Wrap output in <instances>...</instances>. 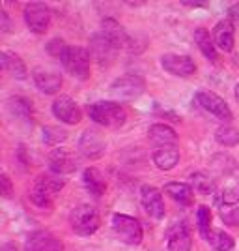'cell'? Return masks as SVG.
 <instances>
[{"label": "cell", "mask_w": 239, "mask_h": 251, "mask_svg": "<svg viewBox=\"0 0 239 251\" xmlns=\"http://www.w3.org/2000/svg\"><path fill=\"white\" fill-rule=\"evenodd\" d=\"M64 186H65V180L60 175H54V173L40 175L30 191V201L42 208H49L54 197L64 189Z\"/></svg>", "instance_id": "obj_1"}, {"label": "cell", "mask_w": 239, "mask_h": 251, "mask_svg": "<svg viewBox=\"0 0 239 251\" xmlns=\"http://www.w3.org/2000/svg\"><path fill=\"white\" fill-rule=\"evenodd\" d=\"M88 116L97 126L110 127V129L122 127L127 122L125 109L116 101H95V103L88 105Z\"/></svg>", "instance_id": "obj_2"}, {"label": "cell", "mask_w": 239, "mask_h": 251, "mask_svg": "<svg viewBox=\"0 0 239 251\" xmlns=\"http://www.w3.org/2000/svg\"><path fill=\"white\" fill-rule=\"evenodd\" d=\"M69 225L79 236H92L101 227V216L92 204H79L69 214Z\"/></svg>", "instance_id": "obj_3"}, {"label": "cell", "mask_w": 239, "mask_h": 251, "mask_svg": "<svg viewBox=\"0 0 239 251\" xmlns=\"http://www.w3.org/2000/svg\"><path fill=\"white\" fill-rule=\"evenodd\" d=\"M90 56L92 54L88 49L79 45H69L60 58V62L73 77H77L79 81H86L90 77Z\"/></svg>", "instance_id": "obj_4"}, {"label": "cell", "mask_w": 239, "mask_h": 251, "mask_svg": "<svg viewBox=\"0 0 239 251\" xmlns=\"http://www.w3.org/2000/svg\"><path fill=\"white\" fill-rule=\"evenodd\" d=\"M112 229L120 236V240L129 244V246H138L142 242V236H144L140 221L133 216H127V214H114L112 216Z\"/></svg>", "instance_id": "obj_5"}, {"label": "cell", "mask_w": 239, "mask_h": 251, "mask_svg": "<svg viewBox=\"0 0 239 251\" xmlns=\"http://www.w3.org/2000/svg\"><path fill=\"white\" fill-rule=\"evenodd\" d=\"M195 101H196L206 113L209 115H213L215 118L218 120H222V122H232V111H230L228 103L217 96L215 92H209V90H198L196 94H195Z\"/></svg>", "instance_id": "obj_6"}, {"label": "cell", "mask_w": 239, "mask_h": 251, "mask_svg": "<svg viewBox=\"0 0 239 251\" xmlns=\"http://www.w3.org/2000/svg\"><path fill=\"white\" fill-rule=\"evenodd\" d=\"M146 90V81L140 75H124L110 84L109 92L122 100H133Z\"/></svg>", "instance_id": "obj_7"}, {"label": "cell", "mask_w": 239, "mask_h": 251, "mask_svg": "<svg viewBox=\"0 0 239 251\" xmlns=\"http://www.w3.org/2000/svg\"><path fill=\"white\" fill-rule=\"evenodd\" d=\"M51 10L45 4H28L24 8V23L34 34H45L51 26Z\"/></svg>", "instance_id": "obj_8"}, {"label": "cell", "mask_w": 239, "mask_h": 251, "mask_svg": "<svg viewBox=\"0 0 239 251\" xmlns=\"http://www.w3.org/2000/svg\"><path fill=\"white\" fill-rule=\"evenodd\" d=\"M101 32H103L105 38L112 43L118 51H120V49H127V51H131L133 38L127 34L124 25H120L114 17H105L103 21H101Z\"/></svg>", "instance_id": "obj_9"}, {"label": "cell", "mask_w": 239, "mask_h": 251, "mask_svg": "<svg viewBox=\"0 0 239 251\" xmlns=\"http://www.w3.org/2000/svg\"><path fill=\"white\" fill-rule=\"evenodd\" d=\"M161 66L165 72H168L170 75H176V77H191L196 72V64L187 54L167 52L161 56Z\"/></svg>", "instance_id": "obj_10"}, {"label": "cell", "mask_w": 239, "mask_h": 251, "mask_svg": "<svg viewBox=\"0 0 239 251\" xmlns=\"http://www.w3.org/2000/svg\"><path fill=\"white\" fill-rule=\"evenodd\" d=\"M52 115L56 116V120H60L64 124L75 126L83 120V111L81 107L75 103L69 96H58L52 103Z\"/></svg>", "instance_id": "obj_11"}, {"label": "cell", "mask_w": 239, "mask_h": 251, "mask_svg": "<svg viewBox=\"0 0 239 251\" xmlns=\"http://www.w3.org/2000/svg\"><path fill=\"white\" fill-rule=\"evenodd\" d=\"M49 167L54 175H69L79 167V157L69 148H54L49 154Z\"/></svg>", "instance_id": "obj_12"}, {"label": "cell", "mask_w": 239, "mask_h": 251, "mask_svg": "<svg viewBox=\"0 0 239 251\" xmlns=\"http://www.w3.org/2000/svg\"><path fill=\"white\" fill-rule=\"evenodd\" d=\"M26 251H64V244L49 230H34L24 242Z\"/></svg>", "instance_id": "obj_13"}, {"label": "cell", "mask_w": 239, "mask_h": 251, "mask_svg": "<svg viewBox=\"0 0 239 251\" xmlns=\"http://www.w3.org/2000/svg\"><path fill=\"white\" fill-rule=\"evenodd\" d=\"M140 202L148 212V216H152L155 220L165 218V199H163V193L155 186H142L140 188Z\"/></svg>", "instance_id": "obj_14"}, {"label": "cell", "mask_w": 239, "mask_h": 251, "mask_svg": "<svg viewBox=\"0 0 239 251\" xmlns=\"http://www.w3.org/2000/svg\"><path fill=\"white\" fill-rule=\"evenodd\" d=\"M32 77H34L36 86L42 90L43 94H56L62 88V77L51 68H43V66L34 68Z\"/></svg>", "instance_id": "obj_15"}, {"label": "cell", "mask_w": 239, "mask_h": 251, "mask_svg": "<svg viewBox=\"0 0 239 251\" xmlns=\"http://www.w3.org/2000/svg\"><path fill=\"white\" fill-rule=\"evenodd\" d=\"M105 148H107V141L95 129H86L79 141V152H83V156L90 159H97L103 156Z\"/></svg>", "instance_id": "obj_16"}, {"label": "cell", "mask_w": 239, "mask_h": 251, "mask_svg": "<svg viewBox=\"0 0 239 251\" xmlns=\"http://www.w3.org/2000/svg\"><path fill=\"white\" fill-rule=\"evenodd\" d=\"M116 52H118V49L105 38L103 32H95L90 38V54L99 64H110L114 60Z\"/></svg>", "instance_id": "obj_17"}, {"label": "cell", "mask_w": 239, "mask_h": 251, "mask_svg": "<svg viewBox=\"0 0 239 251\" xmlns=\"http://www.w3.org/2000/svg\"><path fill=\"white\" fill-rule=\"evenodd\" d=\"M234 23L230 19H222L215 25V28L211 32L213 36V42L217 45L220 51L232 52L234 51V45H236V36H234Z\"/></svg>", "instance_id": "obj_18"}, {"label": "cell", "mask_w": 239, "mask_h": 251, "mask_svg": "<svg viewBox=\"0 0 239 251\" xmlns=\"http://www.w3.org/2000/svg\"><path fill=\"white\" fill-rule=\"evenodd\" d=\"M167 244L168 251H191L193 250V238L191 232L185 227V223L174 225L172 229L167 232Z\"/></svg>", "instance_id": "obj_19"}, {"label": "cell", "mask_w": 239, "mask_h": 251, "mask_svg": "<svg viewBox=\"0 0 239 251\" xmlns=\"http://www.w3.org/2000/svg\"><path fill=\"white\" fill-rule=\"evenodd\" d=\"M0 66H2V70L6 74L13 77V79H17V81H24L28 77V70H26V66L22 62V58L19 54H15V52L2 51V54H0Z\"/></svg>", "instance_id": "obj_20"}, {"label": "cell", "mask_w": 239, "mask_h": 251, "mask_svg": "<svg viewBox=\"0 0 239 251\" xmlns=\"http://www.w3.org/2000/svg\"><path fill=\"white\" fill-rule=\"evenodd\" d=\"M83 182H84L86 191H88L92 197H95V199H99L105 191H107V182H105V176L101 175L99 169H95V167L86 169L83 175Z\"/></svg>", "instance_id": "obj_21"}, {"label": "cell", "mask_w": 239, "mask_h": 251, "mask_svg": "<svg viewBox=\"0 0 239 251\" xmlns=\"http://www.w3.org/2000/svg\"><path fill=\"white\" fill-rule=\"evenodd\" d=\"M148 137L153 145L161 147H174L177 143V133L167 124H153L148 131Z\"/></svg>", "instance_id": "obj_22"}, {"label": "cell", "mask_w": 239, "mask_h": 251, "mask_svg": "<svg viewBox=\"0 0 239 251\" xmlns=\"http://www.w3.org/2000/svg\"><path fill=\"white\" fill-rule=\"evenodd\" d=\"M195 43L198 45V49L202 51V54L208 58L209 62H217L218 54H217V47H215V42H213V36L209 34L208 28L200 26L195 30Z\"/></svg>", "instance_id": "obj_23"}, {"label": "cell", "mask_w": 239, "mask_h": 251, "mask_svg": "<svg viewBox=\"0 0 239 251\" xmlns=\"http://www.w3.org/2000/svg\"><path fill=\"white\" fill-rule=\"evenodd\" d=\"M165 193L174 202H179L181 206H189L195 201L193 188L189 184H183V182H168L167 186H165Z\"/></svg>", "instance_id": "obj_24"}, {"label": "cell", "mask_w": 239, "mask_h": 251, "mask_svg": "<svg viewBox=\"0 0 239 251\" xmlns=\"http://www.w3.org/2000/svg\"><path fill=\"white\" fill-rule=\"evenodd\" d=\"M153 163L161 171H170L179 163V150L176 147H161L153 152Z\"/></svg>", "instance_id": "obj_25"}, {"label": "cell", "mask_w": 239, "mask_h": 251, "mask_svg": "<svg viewBox=\"0 0 239 251\" xmlns=\"http://www.w3.org/2000/svg\"><path fill=\"white\" fill-rule=\"evenodd\" d=\"M206 242L217 251H232L236 248L234 238L230 236L228 232H224V230H211L209 236L206 238Z\"/></svg>", "instance_id": "obj_26"}, {"label": "cell", "mask_w": 239, "mask_h": 251, "mask_svg": "<svg viewBox=\"0 0 239 251\" xmlns=\"http://www.w3.org/2000/svg\"><path fill=\"white\" fill-rule=\"evenodd\" d=\"M8 111L15 118H21V120H32V103L24 98H10L8 100Z\"/></svg>", "instance_id": "obj_27"}, {"label": "cell", "mask_w": 239, "mask_h": 251, "mask_svg": "<svg viewBox=\"0 0 239 251\" xmlns=\"http://www.w3.org/2000/svg\"><path fill=\"white\" fill-rule=\"evenodd\" d=\"M215 141L222 147H236L239 145V131L234 126H220L215 131Z\"/></svg>", "instance_id": "obj_28"}, {"label": "cell", "mask_w": 239, "mask_h": 251, "mask_svg": "<svg viewBox=\"0 0 239 251\" xmlns=\"http://www.w3.org/2000/svg\"><path fill=\"white\" fill-rule=\"evenodd\" d=\"M196 223H198V230H200L202 238L206 240L209 236V232H211V212H209L208 206H198Z\"/></svg>", "instance_id": "obj_29"}, {"label": "cell", "mask_w": 239, "mask_h": 251, "mask_svg": "<svg viewBox=\"0 0 239 251\" xmlns=\"http://www.w3.org/2000/svg\"><path fill=\"white\" fill-rule=\"evenodd\" d=\"M193 186H195V189H198L200 193L208 195V193H211V191L215 189V182H213L206 173H196V175H193Z\"/></svg>", "instance_id": "obj_30"}, {"label": "cell", "mask_w": 239, "mask_h": 251, "mask_svg": "<svg viewBox=\"0 0 239 251\" xmlns=\"http://www.w3.org/2000/svg\"><path fill=\"white\" fill-rule=\"evenodd\" d=\"M67 139V133L60 129V127H43V141L47 145H58V143H64Z\"/></svg>", "instance_id": "obj_31"}, {"label": "cell", "mask_w": 239, "mask_h": 251, "mask_svg": "<svg viewBox=\"0 0 239 251\" xmlns=\"http://www.w3.org/2000/svg\"><path fill=\"white\" fill-rule=\"evenodd\" d=\"M67 43L64 42V40H60V38H54V40H51V42L47 43V52L51 54V56H54V58H62L64 52L67 51Z\"/></svg>", "instance_id": "obj_32"}, {"label": "cell", "mask_w": 239, "mask_h": 251, "mask_svg": "<svg viewBox=\"0 0 239 251\" xmlns=\"http://www.w3.org/2000/svg\"><path fill=\"white\" fill-rule=\"evenodd\" d=\"M239 201V188H230L224 189L220 195V202L222 204H236Z\"/></svg>", "instance_id": "obj_33"}, {"label": "cell", "mask_w": 239, "mask_h": 251, "mask_svg": "<svg viewBox=\"0 0 239 251\" xmlns=\"http://www.w3.org/2000/svg\"><path fill=\"white\" fill-rule=\"evenodd\" d=\"M0 191H2V195H4V197H11V193H13L11 180L6 173H2V175H0Z\"/></svg>", "instance_id": "obj_34"}, {"label": "cell", "mask_w": 239, "mask_h": 251, "mask_svg": "<svg viewBox=\"0 0 239 251\" xmlns=\"http://www.w3.org/2000/svg\"><path fill=\"white\" fill-rule=\"evenodd\" d=\"M222 221L226 225H232V227H238L239 225V208H234L230 212H222Z\"/></svg>", "instance_id": "obj_35"}, {"label": "cell", "mask_w": 239, "mask_h": 251, "mask_svg": "<svg viewBox=\"0 0 239 251\" xmlns=\"http://www.w3.org/2000/svg\"><path fill=\"white\" fill-rule=\"evenodd\" d=\"M0 30L4 32H10V15L6 13V10H0Z\"/></svg>", "instance_id": "obj_36"}, {"label": "cell", "mask_w": 239, "mask_h": 251, "mask_svg": "<svg viewBox=\"0 0 239 251\" xmlns=\"http://www.w3.org/2000/svg\"><path fill=\"white\" fill-rule=\"evenodd\" d=\"M228 17H230V21H239V4H236V6L230 8Z\"/></svg>", "instance_id": "obj_37"}, {"label": "cell", "mask_w": 239, "mask_h": 251, "mask_svg": "<svg viewBox=\"0 0 239 251\" xmlns=\"http://www.w3.org/2000/svg\"><path fill=\"white\" fill-rule=\"evenodd\" d=\"M181 4H183V6H195V8H196V6H206L202 0H196V2H193V0H183Z\"/></svg>", "instance_id": "obj_38"}, {"label": "cell", "mask_w": 239, "mask_h": 251, "mask_svg": "<svg viewBox=\"0 0 239 251\" xmlns=\"http://www.w3.org/2000/svg\"><path fill=\"white\" fill-rule=\"evenodd\" d=\"M2 251H19V250H17L13 244H4V246H2Z\"/></svg>", "instance_id": "obj_39"}, {"label": "cell", "mask_w": 239, "mask_h": 251, "mask_svg": "<svg viewBox=\"0 0 239 251\" xmlns=\"http://www.w3.org/2000/svg\"><path fill=\"white\" fill-rule=\"evenodd\" d=\"M236 100H238V101H239V84H238V86H236Z\"/></svg>", "instance_id": "obj_40"}]
</instances>
